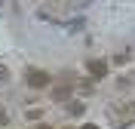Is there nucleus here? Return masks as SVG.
<instances>
[{"instance_id":"5","label":"nucleus","mask_w":135,"mask_h":129,"mask_svg":"<svg viewBox=\"0 0 135 129\" xmlns=\"http://www.w3.org/2000/svg\"><path fill=\"white\" fill-rule=\"evenodd\" d=\"M68 111H71V114H83V111H86V104H80V102H74V104H71V108H68Z\"/></svg>"},{"instance_id":"1","label":"nucleus","mask_w":135,"mask_h":129,"mask_svg":"<svg viewBox=\"0 0 135 129\" xmlns=\"http://www.w3.org/2000/svg\"><path fill=\"white\" fill-rule=\"evenodd\" d=\"M25 83L31 86V89H43V86L52 83V74L43 68H25Z\"/></svg>"},{"instance_id":"2","label":"nucleus","mask_w":135,"mask_h":129,"mask_svg":"<svg viewBox=\"0 0 135 129\" xmlns=\"http://www.w3.org/2000/svg\"><path fill=\"white\" fill-rule=\"evenodd\" d=\"M86 71H89V77L101 80V77H108V61L104 59H89L86 61Z\"/></svg>"},{"instance_id":"7","label":"nucleus","mask_w":135,"mask_h":129,"mask_svg":"<svg viewBox=\"0 0 135 129\" xmlns=\"http://www.w3.org/2000/svg\"><path fill=\"white\" fill-rule=\"evenodd\" d=\"M83 129H98V126H95V123H86V126H83Z\"/></svg>"},{"instance_id":"6","label":"nucleus","mask_w":135,"mask_h":129,"mask_svg":"<svg viewBox=\"0 0 135 129\" xmlns=\"http://www.w3.org/2000/svg\"><path fill=\"white\" fill-rule=\"evenodd\" d=\"M34 129H52V126H49V123H37Z\"/></svg>"},{"instance_id":"3","label":"nucleus","mask_w":135,"mask_h":129,"mask_svg":"<svg viewBox=\"0 0 135 129\" xmlns=\"http://www.w3.org/2000/svg\"><path fill=\"white\" fill-rule=\"evenodd\" d=\"M71 95V86H61V89H52V98L55 102H61V98H68Z\"/></svg>"},{"instance_id":"8","label":"nucleus","mask_w":135,"mask_h":129,"mask_svg":"<svg viewBox=\"0 0 135 129\" xmlns=\"http://www.w3.org/2000/svg\"><path fill=\"white\" fill-rule=\"evenodd\" d=\"M68 129H71V126H68Z\"/></svg>"},{"instance_id":"4","label":"nucleus","mask_w":135,"mask_h":129,"mask_svg":"<svg viewBox=\"0 0 135 129\" xmlns=\"http://www.w3.org/2000/svg\"><path fill=\"white\" fill-rule=\"evenodd\" d=\"M6 83H9V68L0 65V86H6Z\"/></svg>"}]
</instances>
